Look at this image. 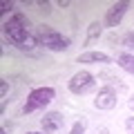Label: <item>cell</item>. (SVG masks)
<instances>
[{"mask_svg": "<svg viewBox=\"0 0 134 134\" xmlns=\"http://www.w3.org/2000/svg\"><path fill=\"white\" fill-rule=\"evenodd\" d=\"M72 5V2H69V0H58V7H60V9H67V7Z\"/></svg>", "mask_w": 134, "mask_h": 134, "instance_id": "18", "label": "cell"}, {"mask_svg": "<svg viewBox=\"0 0 134 134\" xmlns=\"http://www.w3.org/2000/svg\"><path fill=\"white\" fill-rule=\"evenodd\" d=\"M127 105H130V110H134V94L130 96V103H127Z\"/></svg>", "mask_w": 134, "mask_h": 134, "instance_id": "19", "label": "cell"}, {"mask_svg": "<svg viewBox=\"0 0 134 134\" xmlns=\"http://www.w3.org/2000/svg\"><path fill=\"white\" fill-rule=\"evenodd\" d=\"M40 125L45 134H65V119L60 112H47L40 119Z\"/></svg>", "mask_w": 134, "mask_h": 134, "instance_id": "5", "label": "cell"}, {"mask_svg": "<svg viewBox=\"0 0 134 134\" xmlns=\"http://www.w3.org/2000/svg\"><path fill=\"white\" fill-rule=\"evenodd\" d=\"M11 9H14V2H11V0H9V2H2V7H0V14L5 16L7 11H11Z\"/></svg>", "mask_w": 134, "mask_h": 134, "instance_id": "16", "label": "cell"}, {"mask_svg": "<svg viewBox=\"0 0 134 134\" xmlns=\"http://www.w3.org/2000/svg\"><path fill=\"white\" fill-rule=\"evenodd\" d=\"M36 5H38V11H43L45 16L52 14V2H47V0H40V2H36Z\"/></svg>", "mask_w": 134, "mask_h": 134, "instance_id": "14", "label": "cell"}, {"mask_svg": "<svg viewBox=\"0 0 134 134\" xmlns=\"http://www.w3.org/2000/svg\"><path fill=\"white\" fill-rule=\"evenodd\" d=\"M125 130H127L130 134H134V116H130V119H125Z\"/></svg>", "mask_w": 134, "mask_h": 134, "instance_id": "15", "label": "cell"}, {"mask_svg": "<svg viewBox=\"0 0 134 134\" xmlns=\"http://www.w3.org/2000/svg\"><path fill=\"white\" fill-rule=\"evenodd\" d=\"M100 34H103V23H98V20H92L90 27H87L85 45H92L94 40H98V38H100Z\"/></svg>", "mask_w": 134, "mask_h": 134, "instance_id": "9", "label": "cell"}, {"mask_svg": "<svg viewBox=\"0 0 134 134\" xmlns=\"http://www.w3.org/2000/svg\"><path fill=\"white\" fill-rule=\"evenodd\" d=\"M34 36L38 38V45H43L49 52H67V49L72 47V38L63 36L60 31L52 29L49 25H38L36 31H34Z\"/></svg>", "mask_w": 134, "mask_h": 134, "instance_id": "2", "label": "cell"}, {"mask_svg": "<svg viewBox=\"0 0 134 134\" xmlns=\"http://www.w3.org/2000/svg\"><path fill=\"white\" fill-rule=\"evenodd\" d=\"M0 92H2V98H7V92H9V83L0 81Z\"/></svg>", "mask_w": 134, "mask_h": 134, "instance_id": "17", "label": "cell"}, {"mask_svg": "<svg viewBox=\"0 0 134 134\" xmlns=\"http://www.w3.org/2000/svg\"><path fill=\"white\" fill-rule=\"evenodd\" d=\"M121 45L127 47V49H134V31H127V34H125L123 38H121Z\"/></svg>", "mask_w": 134, "mask_h": 134, "instance_id": "12", "label": "cell"}, {"mask_svg": "<svg viewBox=\"0 0 134 134\" xmlns=\"http://www.w3.org/2000/svg\"><path fill=\"white\" fill-rule=\"evenodd\" d=\"M127 7H130V2L127 0H121V2H114V5L107 9V14H105V27H119L121 25V20H123V16H125V11H127Z\"/></svg>", "mask_w": 134, "mask_h": 134, "instance_id": "7", "label": "cell"}, {"mask_svg": "<svg viewBox=\"0 0 134 134\" xmlns=\"http://www.w3.org/2000/svg\"><path fill=\"white\" fill-rule=\"evenodd\" d=\"M100 78H107V87L116 85L119 90H123V83H121V78L114 76V74H110V72H100Z\"/></svg>", "mask_w": 134, "mask_h": 134, "instance_id": "11", "label": "cell"}, {"mask_svg": "<svg viewBox=\"0 0 134 134\" xmlns=\"http://www.w3.org/2000/svg\"><path fill=\"white\" fill-rule=\"evenodd\" d=\"M54 96H56L54 87H36V90L29 92L27 100H25V105H23V112L25 114H31V112L45 110V107L54 100Z\"/></svg>", "mask_w": 134, "mask_h": 134, "instance_id": "3", "label": "cell"}, {"mask_svg": "<svg viewBox=\"0 0 134 134\" xmlns=\"http://www.w3.org/2000/svg\"><path fill=\"white\" fill-rule=\"evenodd\" d=\"M69 92L72 94H76V96H83V94H90L92 90L96 87V81H94V76H92L87 69H81V72H76L72 76V81H69Z\"/></svg>", "mask_w": 134, "mask_h": 134, "instance_id": "4", "label": "cell"}, {"mask_svg": "<svg viewBox=\"0 0 134 134\" xmlns=\"http://www.w3.org/2000/svg\"><path fill=\"white\" fill-rule=\"evenodd\" d=\"M116 63H119V67L125 69L127 74H134V54H119Z\"/></svg>", "mask_w": 134, "mask_h": 134, "instance_id": "10", "label": "cell"}, {"mask_svg": "<svg viewBox=\"0 0 134 134\" xmlns=\"http://www.w3.org/2000/svg\"><path fill=\"white\" fill-rule=\"evenodd\" d=\"M78 63H87V65H94V63H112V58L103 52H85L78 56Z\"/></svg>", "mask_w": 134, "mask_h": 134, "instance_id": "8", "label": "cell"}, {"mask_svg": "<svg viewBox=\"0 0 134 134\" xmlns=\"http://www.w3.org/2000/svg\"><path fill=\"white\" fill-rule=\"evenodd\" d=\"M116 103H119V96H116L114 87H100L94 96V107L96 110H114Z\"/></svg>", "mask_w": 134, "mask_h": 134, "instance_id": "6", "label": "cell"}, {"mask_svg": "<svg viewBox=\"0 0 134 134\" xmlns=\"http://www.w3.org/2000/svg\"><path fill=\"white\" fill-rule=\"evenodd\" d=\"M29 27H31L29 18L23 14V11H16V14L11 16L9 20L2 25V31H5V36H7V38H9V40H11V43H14L18 49H20L25 43H27V38L31 36Z\"/></svg>", "mask_w": 134, "mask_h": 134, "instance_id": "1", "label": "cell"}, {"mask_svg": "<svg viewBox=\"0 0 134 134\" xmlns=\"http://www.w3.org/2000/svg\"><path fill=\"white\" fill-rule=\"evenodd\" d=\"M27 134H40V132H27Z\"/></svg>", "mask_w": 134, "mask_h": 134, "instance_id": "20", "label": "cell"}, {"mask_svg": "<svg viewBox=\"0 0 134 134\" xmlns=\"http://www.w3.org/2000/svg\"><path fill=\"white\" fill-rule=\"evenodd\" d=\"M85 127H87V121L81 119V121L74 123V127H72V132H69V134H85Z\"/></svg>", "mask_w": 134, "mask_h": 134, "instance_id": "13", "label": "cell"}]
</instances>
